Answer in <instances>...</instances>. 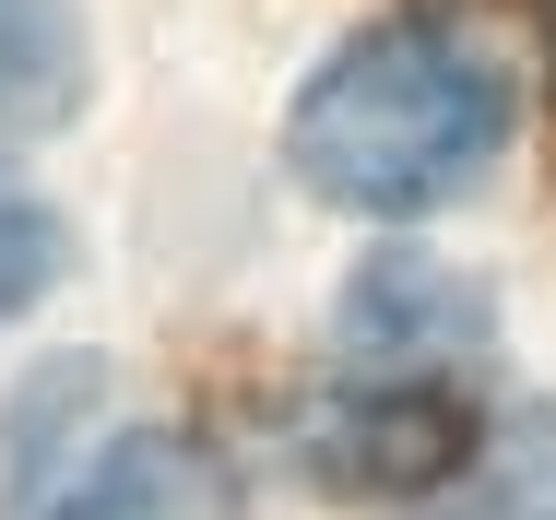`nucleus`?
Returning a JSON list of instances; mask_svg holds the SVG:
<instances>
[{
  "mask_svg": "<svg viewBox=\"0 0 556 520\" xmlns=\"http://www.w3.org/2000/svg\"><path fill=\"white\" fill-rule=\"evenodd\" d=\"M509 154V84L485 48H462L439 24H367L308 72V96L285 118V166L343 213H439Z\"/></svg>",
  "mask_w": 556,
  "mask_h": 520,
  "instance_id": "f257e3e1",
  "label": "nucleus"
},
{
  "mask_svg": "<svg viewBox=\"0 0 556 520\" xmlns=\"http://www.w3.org/2000/svg\"><path fill=\"white\" fill-rule=\"evenodd\" d=\"M48 284H60V213L36 202V190H12V178H0V331L36 308Z\"/></svg>",
  "mask_w": 556,
  "mask_h": 520,
  "instance_id": "423d86ee",
  "label": "nucleus"
},
{
  "mask_svg": "<svg viewBox=\"0 0 556 520\" xmlns=\"http://www.w3.org/2000/svg\"><path fill=\"white\" fill-rule=\"evenodd\" d=\"M545 24H556V12H545Z\"/></svg>",
  "mask_w": 556,
  "mask_h": 520,
  "instance_id": "0eeeda50",
  "label": "nucleus"
},
{
  "mask_svg": "<svg viewBox=\"0 0 556 520\" xmlns=\"http://www.w3.org/2000/svg\"><path fill=\"white\" fill-rule=\"evenodd\" d=\"M308 473H332L343 497H403V485H439L450 461L473 449V403L439 379H379V391H332L320 415H296Z\"/></svg>",
  "mask_w": 556,
  "mask_h": 520,
  "instance_id": "7ed1b4c3",
  "label": "nucleus"
},
{
  "mask_svg": "<svg viewBox=\"0 0 556 520\" xmlns=\"http://www.w3.org/2000/svg\"><path fill=\"white\" fill-rule=\"evenodd\" d=\"M0 520H249L190 426L108 415L96 367H48L0 426Z\"/></svg>",
  "mask_w": 556,
  "mask_h": 520,
  "instance_id": "f03ea898",
  "label": "nucleus"
},
{
  "mask_svg": "<svg viewBox=\"0 0 556 520\" xmlns=\"http://www.w3.org/2000/svg\"><path fill=\"white\" fill-rule=\"evenodd\" d=\"M72 96H84V48L60 0H0V118H72Z\"/></svg>",
  "mask_w": 556,
  "mask_h": 520,
  "instance_id": "39448f33",
  "label": "nucleus"
},
{
  "mask_svg": "<svg viewBox=\"0 0 556 520\" xmlns=\"http://www.w3.org/2000/svg\"><path fill=\"white\" fill-rule=\"evenodd\" d=\"M473 331H485V308L427 261H379L343 308V343H367V355H427V343H473Z\"/></svg>",
  "mask_w": 556,
  "mask_h": 520,
  "instance_id": "20e7f679",
  "label": "nucleus"
}]
</instances>
